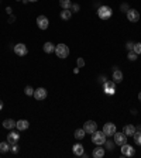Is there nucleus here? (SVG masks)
<instances>
[{
    "instance_id": "f257e3e1",
    "label": "nucleus",
    "mask_w": 141,
    "mask_h": 158,
    "mask_svg": "<svg viewBox=\"0 0 141 158\" xmlns=\"http://www.w3.org/2000/svg\"><path fill=\"white\" fill-rule=\"evenodd\" d=\"M92 143L96 145H103L104 143H106V134L103 133V130L102 131H95V133H92Z\"/></svg>"
},
{
    "instance_id": "f03ea898",
    "label": "nucleus",
    "mask_w": 141,
    "mask_h": 158,
    "mask_svg": "<svg viewBox=\"0 0 141 158\" xmlns=\"http://www.w3.org/2000/svg\"><path fill=\"white\" fill-rule=\"evenodd\" d=\"M54 52L61 59H65V58L69 55V48H68V45H65V44H58V45H55Z\"/></svg>"
},
{
    "instance_id": "7ed1b4c3",
    "label": "nucleus",
    "mask_w": 141,
    "mask_h": 158,
    "mask_svg": "<svg viewBox=\"0 0 141 158\" xmlns=\"http://www.w3.org/2000/svg\"><path fill=\"white\" fill-rule=\"evenodd\" d=\"M98 16L102 20H107V18H110V17L113 16V10H111V7H109V6H100L98 10Z\"/></svg>"
},
{
    "instance_id": "20e7f679",
    "label": "nucleus",
    "mask_w": 141,
    "mask_h": 158,
    "mask_svg": "<svg viewBox=\"0 0 141 158\" xmlns=\"http://www.w3.org/2000/svg\"><path fill=\"white\" fill-rule=\"evenodd\" d=\"M103 91H104V93H106V95L113 96V95L116 93V82H113V81H104Z\"/></svg>"
},
{
    "instance_id": "39448f33",
    "label": "nucleus",
    "mask_w": 141,
    "mask_h": 158,
    "mask_svg": "<svg viewBox=\"0 0 141 158\" xmlns=\"http://www.w3.org/2000/svg\"><path fill=\"white\" fill-rule=\"evenodd\" d=\"M14 52H16V55H18V57H26V55L28 54V48L26 44L18 43L14 45Z\"/></svg>"
},
{
    "instance_id": "423d86ee",
    "label": "nucleus",
    "mask_w": 141,
    "mask_h": 158,
    "mask_svg": "<svg viewBox=\"0 0 141 158\" xmlns=\"http://www.w3.org/2000/svg\"><path fill=\"white\" fill-rule=\"evenodd\" d=\"M37 26L40 30H47L48 26H50V20H48L47 16H44V14H41V16L37 17Z\"/></svg>"
},
{
    "instance_id": "0eeeda50",
    "label": "nucleus",
    "mask_w": 141,
    "mask_h": 158,
    "mask_svg": "<svg viewBox=\"0 0 141 158\" xmlns=\"http://www.w3.org/2000/svg\"><path fill=\"white\" fill-rule=\"evenodd\" d=\"M121 154L124 155V157H133V155L135 154V150H134V147H131L130 144L124 143V144L121 145Z\"/></svg>"
},
{
    "instance_id": "6e6552de",
    "label": "nucleus",
    "mask_w": 141,
    "mask_h": 158,
    "mask_svg": "<svg viewBox=\"0 0 141 158\" xmlns=\"http://www.w3.org/2000/svg\"><path fill=\"white\" fill-rule=\"evenodd\" d=\"M83 130L86 131V133H89V134L95 133V131L98 130V124H96V121H93V120H87L86 123L83 124Z\"/></svg>"
},
{
    "instance_id": "1a4fd4ad",
    "label": "nucleus",
    "mask_w": 141,
    "mask_h": 158,
    "mask_svg": "<svg viewBox=\"0 0 141 158\" xmlns=\"http://www.w3.org/2000/svg\"><path fill=\"white\" fill-rule=\"evenodd\" d=\"M33 96L37 99V100H44V99L47 98V89H45V87H37V89H34Z\"/></svg>"
},
{
    "instance_id": "9d476101",
    "label": "nucleus",
    "mask_w": 141,
    "mask_h": 158,
    "mask_svg": "<svg viewBox=\"0 0 141 158\" xmlns=\"http://www.w3.org/2000/svg\"><path fill=\"white\" fill-rule=\"evenodd\" d=\"M127 18L131 21V23H137V21L140 20V13H138L137 10H134V9H128Z\"/></svg>"
},
{
    "instance_id": "9b49d317",
    "label": "nucleus",
    "mask_w": 141,
    "mask_h": 158,
    "mask_svg": "<svg viewBox=\"0 0 141 158\" xmlns=\"http://www.w3.org/2000/svg\"><path fill=\"white\" fill-rule=\"evenodd\" d=\"M113 137H114V143L119 145H123L126 141H127V136H126L124 133H117V131H116Z\"/></svg>"
},
{
    "instance_id": "f8f14e48",
    "label": "nucleus",
    "mask_w": 141,
    "mask_h": 158,
    "mask_svg": "<svg viewBox=\"0 0 141 158\" xmlns=\"http://www.w3.org/2000/svg\"><path fill=\"white\" fill-rule=\"evenodd\" d=\"M103 133L106 134V137H107V136H114V133H116V124H113V123H106V124L103 126Z\"/></svg>"
},
{
    "instance_id": "ddd939ff",
    "label": "nucleus",
    "mask_w": 141,
    "mask_h": 158,
    "mask_svg": "<svg viewBox=\"0 0 141 158\" xmlns=\"http://www.w3.org/2000/svg\"><path fill=\"white\" fill-rule=\"evenodd\" d=\"M111 81L116 82V83H120L123 81V72L120 69H117V67H113V76H111Z\"/></svg>"
},
{
    "instance_id": "4468645a",
    "label": "nucleus",
    "mask_w": 141,
    "mask_h": 158,
    "mask_svg": "<svg viewBox=\"0 0 141 158\" xmlns=\"http://www.w3.org/2000/svg\"><path fill=\"white\" fill-rule=\"evenodd\" d=\"M135 131H137V128H135L133 124H127V126H124V128H123V133H124L127 137H133Z\"/></svg>"
},
{
    "instance_id": "2eb2a0df",
    "label": "nucleus",
    "mask_w": 141,
    "mask_h": 158,
    "mask_svg": "<svg viewBox=\"0 0 141 158\" xmlns=\"http://www.w3.org/2000/svg\"><path fill=\"white\" fill-rule=\"evenodd\" d=\"M30 127V123H28L27 120H18V121H16V128L17 130H20V131H23V130H27V128Z\"/></svg>"
},
{
    "instance_id": "dca6fc26",
    "label": "nucleus",
    "mask_w": 141,
    "mask_h": 158,
    "mask_svg": "<svg viewBox=\"0 0 141 158\" xmlns=\"http://www.w3.org/2000/svg\"><path fill=\"white\" fill-rule=\"evenodd\" d=\"M18 140H20V134H18V133H16V131H11V133H9V134H7V141L10 143V144L17 143Z\"/></svg>"
},
{
    "instance_id": "f3484780",
    "label": "nucleus",
    "mask_w": 141,
    "mask_h": 158,
    "mask_svg": "<svg viewBox=\"0 0 141 158\" xmlns=\"http://www.w3.org/2000/svg\"><path fill=\"white\" fill-rule=\"evenodd\" d=\"M72 151H74V154L75 155H78V157H82V154L85 152V148H83V145L82 144H75L74 147H72Z\"/></svg>"
},
{
    "instance_id": "a211bd4d",
    "label": "nucleus",
    "mask_w": 141,
    "mask_h": 158,
    "mask_svg": "<svg viewBox=\"0 0 141 158\" xmlns=\"http://www.w3.org/2000/svg\"><path fill=\"white\" fill-rule=\"evenodd\" d=\"M42 50H44V52H45V54H51V52H54V51H55V45L52 43H50V41H48V43L44 44Z\"/></svg>"
},
{
    "instance_id": "6ab92c4d",
    "label": "nucleus",
    "mask_w": 141,
    "mask_h": 158,
    "mask_svg": "<svg viewBox=\"0 0 141 158\" xmlns=\"http://www.w3.org/2000/svg\"><path fill=\"white\" fill-rule=\"evenodd\" d=\"M3 127L7 130H11V128L16 127V121L13 119H6V120H3Z\"/></svg>"
},
{
    "instance_id": "aec40b11",
    "label": "nucleus",
    "mask_w": 141,
    "mask_h": 158,
    "mask_svg": "<svg viewBox=\"0 0 141 158\" xmlns=\"http://www.w3.org/2000/svg\"><path fill=\"white\" fill-rule=\"evenodd\" d=\"M93 158H102V157H104V148L103 147H96L93 150Z\"/></svg>"
},
{
    "instance_id": "412c9836",
    "label": "nucleus",
    "mask_w": 141,
    "mask_h": 158,
    "mask_svg": "<svg viewBox=\"0 0 141 158\" xmlns=\"http://www.w3.org/2000/svg\"><path fill=\"white\" fill-rule=\"evenodd\" d=\"M61 18L62 20H70V17H72V11H70V9H65V10L61 11Z\"/></svg>"
},
{
    "instance_id": "4be33fe9",
    "label": "nucleus",
    "mask_w": 141,
    "mask_h": 158,
    "mask_svg": "<svg viewBox=\"0 0 141 158\" xmlns=\"http://www.w3.org/2000/svg\"><path fill=\"white\" fill-rule=\"evenodd\" d=\"M7 151H10V143L9 141H2L0 143V152H7Z\"/></svg>"
},
{
    "instance_id": "5701e85b",
    "label": "nucleus",
    "mask_w": 141,
    "mask_h": 158,
    "mask_svg": "<svg viewBox=\"0 0 141 158\" xmlns=\"http://www.w3.org/2000/svg\"><path fill=\"white\" fill-rule=\"evenodd\" d=\"M85 134H86V131H85L83 128H78V130H75V138H78V140H83Z\"/></svg>"
},
{
    "instance_id": "b1692460",
    "label": "nucleus",
    "mask_w": 141,
    "mask_h": 158,
    "mask_svg": "<svg viewBox=\"0 0 141 158\" xmlns=\"http://www.w3.org/2000/svg\"><path fill=\"white\" fill-rule=\"evenodd\" d=\"M59 6L62 7V10H65V9H70L72 2H70V0H59Z\"/></svg>"
},
{
    "instance_id": "393cba45",
    "label": "nucleus",
    "mask_w": 141,
    "mask_h": 158,
    "mask_svg": "<svg viewBox=\"0 0 141 158\" xmlns=\"http://www.w3.org/2000/svg\"><path fill=\"white\" fill-rule=\"evenodd\" d=\"M134 143L135 144H138V145H141V130H138V131H135L134 133Z\"/></svg>"
},
{
    "instance_id": "a878e982",
    "label": "nucleus",
    "mask_w": 141,
    "mask_h": 158,
    "mask_svg": "<svg viewBox=\"0 0 141 158\" xmlns=\"http://www.w3.org/2000/svg\"><path fill=\"white\" fill-rule=\"evenodd\" d=\"M133 51H134L137 55H141V43H135L134 47H133Z\"/></svg>"
},
{
    "instance_id": "bb28decb",
    "label": "nucleus",
    "mask_w": 141,
    "mask_h": 158,
    "mask_svg": "<svg viewBox=\"0 0 141 158\" xmlns=\"http://www.w3.org/2000/svg\"><path fill=\"white\" fill-rule=\"evenodd\" d=\"M24 92H26V95H27V96H33V95H34V89H33V86L27 85V86H26V89H24Z\"/></svg>"
},
{
    "instance_id": "cd10ccee",
    "label": "nucleus",
    "mask_w": 141,
    "mask_h": 158,
    "mask_svg": "<svg viewBox=\"0 0 141 158\" xmlns=\"http://www.w3.org/2000/svg\"><path fill=\"white\" fill-rule=\"evenodd\" d=\"M104 144H106V148H107L109 151H111V150L114 148V144H116V143H114V140H113V141H107V140H106V143H104Z\"/></svg>"
},
{
    "instance_id": "c85d7f7f",
    "label": "nucleus",
    "mask_w": 141,
    "mask_h": 158,
    "mask_svg": "<svg viewBox=\"0 0 141 158\" xmlns=\"http://www.w3.org/2000/svg\"><path fill=\"white\" fill-rule=\"evenodd\" d=\"M137 57H138V55L135 54L134 51H130V52H128V59H130V61H135V59H137Z\"/></svg>"
},
{
    "instance_id": "c756f323",
    "label": "nucleus",
    "mask_w": 141,
    "mask_h": 158,
    "mask_svg": "<svg viewBox=\"0 0 141 158\" xmlns=\"http://www.w3.org/2000/svg\"><path fill=\"white\" fill-rule=\"evenodd\" d=\"M70 9H72V13H78V11L81 10V6H79V4H72Z\"/></svg>"
},
{
    "instance_id": "7c9ffc66",
    "label": "nucleus",
    "mask_w": 141,
    "mask_h": 158,
    "mask_svg": "<svg viewBox=\"0 0 141 158\" xmlns=\"http://www.w3.org/2000/svg\"><path fill=\"white\" fill-rule=\"evenodd\" d=\"M76 64H78V68H83V67H85V61H83V58H78Z\"/></svg>"
},
{
    "instance_id": "2f4dec72",
    "label": "nucleus",
    "mask_w": 141,
    "mask_h": 158,
    "mask_svg": "<svg viewBox=\"0 0 141 158\" xmlns=\"http://www.w3.org/2000/svg\"><path fill=\"white\" fill-rule=\"evenodd\" d=\"M10 150L13 152H18V145H17V143H13V144L10 145Z\"/></svg>"
},
{
    "instance_id": "473e14b6",
    "label": "nucleus",
    "mask_w": 141,
    "mask_h": 158,
    "mask_svg": "<svg viewBox=\"0 0 141 158\" xmlns=\"http://www.w3.org/2000/svg\"><path fill=\"white\" fill-rule=\"evenodd\" d=\"M133 47H134V43H133V41H128V43L126 44V48H127L128 51H133Z\"/></svg>"
},
{
    "instance_id": "72a5a7b5",
    "label": "nucleus",
    "mask_w": 141,
    "mask_h": 158,
    "mask_svg": "<svg viewBox=\"0 0 141 158\" xmlns=\"http://www.w3.org/2000/svg\"><path fill=\"white\" fill-rule=\"evenodd\" d=\"M121 10L124 11V13H127V11H128V6H127V4H121Z\"/></svg>"
},
{
    "instance_id": "f704fd0d",
    "label": "nucleus",
    "mask_w": 141,
    "mask_h": 158,
    "mask_svg": "<svg viewBox=\"0 0 141 158\" xmlns=\"http://www.w3.org/2000/svg\"><path fill=\"white\" fill-rule=\"evenodd\" d=\"M0 110H3V102L0 100Z\"/></svg>"
},
{
    "instance_id": "c9c22d12",
    "label": "nucleus",
    "mask_w": 141,
    "mask_h": 158,
    "mask_svg": "<svg viewBox=\"0 0 141 158\" xmlns=\"http://www.w3.org/2000/svg\"><path fill=\"white\" fill-rule=\"evenodd\" d=\"M28 2H38V0H28Z\"/></svg>"
},
{
    "instance_id": "e433bc0d",
    "label": "nucleus",
    "mask_w": 141,
    "mask_h": 158,
    "mask_svg": "<svg viewBox=\"0 0 141 158\" xmlns=\"http://www.w3.org/2000/svg\"><path fill=\"white\" fill-rule=\"evenodd\" d=\"M140 102H141V93H140Z\"/></svg>"
},
{
    "instance_id": "4c0bfd02",
    "label": "nucleus",
    "mask_w": 141,
    "mask_h": 158,
    "mask_svg": "<svg viewBox=\"0 0 141 158\" xmlns=\"http://www.w3.org/2000/svg\"><path fill=\"white\" fill-rule=\"evenodd\" d=\"M18 2H20V0H18ZM21 2H23V0H21Z\"/></svg>"
}]
</instances>
